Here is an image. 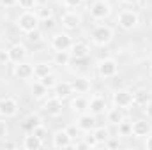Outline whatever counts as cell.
Returning a JSON list of instances; mask_svg holds the SVG:
<instances>
[{"mask_svg":"<svg viewBox=\"0 0 152 150\" xmlns=\"http://www.w3.org/2000/svg\"><path fill=\"white\" fill-rule=\"evenodd\" d=\"M92 134L96 136L97 143H104V141L110 138V131H108L106 127H96V129L92 131Z\"/></svg>","mask_w":152,"mask_h":150,"instance_id":"obj_29","label":"cell"},{"mask_svg":"<svg viewBox=\"0 0 152 150\" xmlns=\"http://www.w3.org/2000/svg\"><path fill=\"white\" fill-rule=\"evenodd\" d=\"M0 4H2L4 7H12V5L18 4V0H0Z\"/></svg>","mask_w":152,"mask_h":150,"instance_id":"obj_40","label":"cell"},{"mask_svg":"<svg viewBox=\"0 0 152 150\" xmlns=\"http://www.w3.org/2000/svg\"><path fill=\"white\" fill-rule=\"evenodd\" d=\"M112 14V4L108 0H96L90 5V16L94 20H104Z\"/></svg>","mask_w":152,"mask_h":150,"instance_id":"obj_4","label":"cell"},{"mask_svg":"<svg viewBox=\"0 0 152 150\" xmlns=\"http://www.w3.org/2000/svg\"><path fill=\"white\" fill-rule=\"evenodd\" d=\"M36 14H37L39 20H42V21H44V20L53 18V9H51V7H48V5H42V7H39V9H37V12H36Z\"/></svg>","mask_w":152,"mask_h":150,"instance_id":"obj_30","label":"cell"},{"mask_svg":"<svg viewBox=\"0 0 152 150\" xmlns=\"http://www.w3.org/2000/svg\"><path fill=\"white\" fill-rule=\"evenodd\" d=\"M71 141H73V138L67 134L66 129L55 131V134H53V147L55 149H75V145Z\"/></svg>","mask_w":152,"mask_h":150,"instance_id":"obj_7","label":"cell"},{"mask_svg":"<svg viewBox=\"0 0 152 150\" xmlns=\"http://www.w3.org/2000/svg\"><path fill=\"white\" fill-rule=\"evenodd\" d=\"M117 133H118V136H131L133 134V124H129V122H126V120H122L120 124H117Z\"/></svg>","mask_w":152,"mask_h":150,"instance_id":"obj_28","label":"cell"},{"mask_svg":"<svg viewBox=\"0 0 152 150\" xmlns=\"http://www.w3.org/2000/svg\"><path fill=\"white\" fill-rule=\"evenodd\" d=\"M96 127H97V120H96V115H92V113L85 111V113H81V115L78 117V129H80V131H85V133H92Z\"/></svg>","mask_w":152,"mask_h":150,"instance_id":"obj_8","label":"cell"},{"mask_svg":"<svg viewBox=\"0 0 152 150\" xmlns=\"http://www.w3.org/2000/svg\"><path fill=\"white\" fill-rule=\"evenodd\" d=\"M90 39L94 44L97 46H108L112 41H113V30L110 27H104V25H99L96 27L92 32H90Z\"/></svg>","mask_w":152,"mask_h":150,"instance_id":"obj_2","label":"cell"},{"mask_svg":"<svg viewBox=\"0 0 152 150\" xmlns=\"http://www.w3.org/2000/svg\"><path fill=\"white\" fill-rule=\"evenodd\" d=\"M44 147V143H42V140L37 138L36 134H28V136H25V140H23V149L27 150H37V149H42Z\"/></svg>","mask_w":152,"mask_h":150,"instance_id":"obj_21","label":"cell"},{"mask_svg":"<svg viewBox=\"0 0 152 150\" xmlns=\"http://www.w3.org/2000/svg\"><path fill=\"white\" fill-rule=\"evenodd\" d=\"M66 131H67V134H69V136H71L73 140H75L76 136H78V127H76V125H69V127H67Z\"/></svg>","mask_w":152,"mask_h":150,"instance_id":"obj_39","label":"cell"},{"mask_svg":"<svg viewBox=\"0 0 152 150\" xmlns=\"http://www.w3.org/2000/svg\"><path fill=\"white\" fill-rule=\"evenodd\" d=\"M149 101H152V94L145 88H140L136 92H133V103L138 106H145Z\"/></svg>","mask_w":152,"mask_h":150,"instance_id":"obj_19","label":"cell"},{"mask_svg":"<svg viewBox=\"0 0 152 150\" xmlns=\"http://www.w3.org/2000/svg\"><path fill=\"white\" fill-rule=\"evenodd\" d=\"M30 92H32V97H34L36 101H41V99H44V97H46L48 88H46L41 81H37V83H34V85L30 87Z\"/></svg>","mask_w":152,"mask_h":150,"instance_id":"obj_24","label":"cell"},{"mask_svg":"<svg viewBox=\"0 0 152 150\" xmlns=\"http://www.w3.org/2000/svg\"><path fill=\"white\" fill-rule=\"evenodd\" d=\"M71 85H73V90L76 94H85L90 90V81L87 78H76L71 81Z\"/></svg>","mask_w":152,"mask_h":150,"instance_id":"obj_23","label":"cell"},{"mask_svg":"<svg viewBox=\"0 0 152 150\" xmlns=\"http://www.w3.org/2000/svg\"><path fill=\"white\" fill-rule=\"evenodd\" d=\"M41 122H42V120H41V117L32 113V115H28V117H25V118H23V122H21V127H23L25 131L32 133V131H34L37 125H41Z\"/></svg>","mask_w":152,"mask_h":150,"instance_id":"obj_22","label":"cell"},{"mask_svg":"<svg viewBox=\"0 0 152 150\" xmlns=\"http://www.w3.org/2000/svg\"><path fill=\"white\" fill-rule=\"evenodd\" d=\"M69 53H71V58H88L90 48L85 42H73L69 48Z\"/></svg>","mask_w":152,"mask_h":150,"instance_id":"obj_17","label":"cell"},{"mask_svg":"<svg viewBox=\"0 0 152 150\" xmlns=\"http://www.w3.org/2000/svg\"><path fill=\"white\" fill-rule=\"evenodd\" d=\"M27 37H28V41H30V42L37 44V42H41V41H42V32H41L39 28H36V30L28 32V34H27Z\"/></svg>","mask_w":152,"mask_h":150,"instance_id":"obj_32","label":"cell"},{"mask_svg":"<svg viewBox=\"0 0 152 150\" xmlns=\"http://www.w3.org/2000/svg\"><path fill=\"white\" fill-rule=\"evenodd\" d=\"M5 147H7V149H14L16 145H14V143H5Z\"/></svg>","mask_w":152,"mask_h":150,"instance_id":"obj_46","label":"cell"},{"mask_svg":"<svg viewBox=\"0 0 152 150\" xmlns=\"http://www.w3.org/2000/svg\"><path fill=\"white\" fill-rule=\"evenodd\" d=\"M32 134H36L37 138H41V140H44V138L48 136V131H46V127H44V125L41 124V125H37V127H36V129L32 131Z\"/></svg>","mask_w":152,"mask_h":150,"instance_id":"obj_33","label":"cell"},{"mask_svg":"<svg viewBox=\"0 0 152 150\" xmlns=\"http://www.w3.org/2000/svg\"><path fill=\"white\" fill-rule=\"evenodd\" d=\"M124 118H126V117H124V111H122V108H118V106L108 111V122H110V124H120Z\"/></svg>","mask_w":152,"mask_h":150,"instance_id":"obj_26","label":"cell"},{"mask_svg":"<svg viewBox=\"0 0 152 150\" xmlns=\"http://www.w3.org/2000/svg\"><path fill=\"white\" fill-rule=\"evenodd\" d=\"M50 73H51V66L46 64V62H39V64L34 66V76H37L39 79H41L42 76L50 74Z\"/></svg>","mask_w":152,"mask_h":150,"instance_id":"obj_27","label":"cell"},{"mask_svg":"<svg viewBox=\"0 0 152 150\" xmlns=\"http://www.w3.org/2000/svg\"><path fill=\"white\" fill-rule=\"evenodd\" d=\"M18 113V101L14 97H4L0 99V115L2 117H14Z\"/></svg>","mask_w":152,"mask_h":150,"instance_id":"obj_11","label":"cell"},{"mask_svg":"<svg viewBox=\"0 0 152 150\" xmlns=\"http://www.w3.org/2000/svg\"><path fill=\"white\" fill-rule=\"evenodd\" d=\"M9 57H11V62L12 64L25 62V58H27V48L23 44H12L9 48Z\"/></svg>","mask_w":152,"mask_h":150,"instance_id":"obj_14","label":"cell"},{"mask_svg":"<svg viewBox=\"0 0 152 150\" xmlns=\"http://www.w3.org/2000/svg\"><path fill=\"white\" fill-rule=\"evenodd\" d=\"M71 44H73V39H71L69 34H66V32H57L51 37V48L55 51H69Z\"/></svg>","mask_w":152,"mask_h":150,"instance_id":"obj_6","label":"cell"},{"mask_svg":"<svg viewBox=\"0 0 152 150\" xmlns=\"http://www.w3.org/2000/svg\"><path fill=\"white\" fill-rule=\"evenodd\" d=\"M16 25H18V28H20L23 34H28V32L39 28V18H37V14H34V12H30V11H25V12H21V14L18 16Z\"/></svg>","mask_w":152,"mask_h":150,"instance_id":"obj_1","label":"cell"},{"mask_svg":"<svg viewBox=\"0 0 152 150\" xmlns=\"http://www.w3.org/2000/svg\"><path fill=\"white\" fill-rule=\"evenodd\" d=\"M143 110H145V115H147L149 118H152V101H149V103L145 104V108H143Z\"/></svg>","mask_w":152,"mask_h":150,"instance_id":"obj_41","label":"cell"},{"mask_svg":"<svg viewBox=\"0 0 152 150\" xmlns=\"http://www.w3.org/2000/svg\"><path fill=\"white\" fill-rule=\"evenodd\" d=\"M12 74L16 76L18 79H28L30 76H34V67L28 62H20V64L14 66Z\"/></svg>","mask_w":152,"mask_h":150,"instance_id":"obj_15","label":"cell"},{"mask_svg":"<svg viewBox=\"0 0 152 150\" xmlns=\"http://www.w3.org/2000/svg\"><path fill=\"white\" fill-rule=\"evenodd\" d=\"M55 95L58 97V99H67V97H71V94H75V90H73V85H71V81H57V85H55Z\"/></svg>","mask_w":152,"mask_h":150,"instance_id":"obj_16","label":"cell"},{"mask_svg":"<svg viewBox=\"0 0 152 150\" xmlns=\"http://www.w3.org/2000/svg\"><path fill=\"white\" fill-rule=\"evenodd\" d=\"M152 127H151V122H147L145 118H140L133 124V134L136 138H147L151 134Z\"/></svg>","mask_w":152,"mask_h":150,"instance_id":"obj_13","label":"cell"},{"mask_svg":"<svg viewBox=\"0 0 152 150\" xmlns=\"http://www.w3.org/2000/svg\"><path fill=\"white\" fill-rule=\"evenodd\" d=\"M62 2H64V5L69 7V9H76V7H80V5L83 4V0H62Z\"/></svg>","mask_w":152,"mask_h":150,"instance_id":"obj_36","label":"cell"},{"mask_svg":"<svg viewBox=\"0 0 152 150\" xmlns=\"http://www.w3.org/2000/svg\"><path fill=\"white\" fill-rule=\"evenodd\" d=\"M104 110H106V101H104L103 97L96 95V97H92V99L88 101V113H92V115H101V113H104Z\"/></svg>","mask_w":152,"mask_h":150,"instance_id":"obj_18","label":"cell"},{"mask_svg":"<svg viewBox=\"0 0 152 150\" xmlns=\"http://www.w3.org/2000/svg\"><path fill=\"white\" fill-rule=\"evenodd\" d=\"M104 145H106V149H118V140H106L104 141Z\"/></svg>","mask_w":152,"mask_h":150,"instance_id":"obj_38","label":"cell"},{"mask_svg":"<svg viewBox=\"0 0 152 150\" xmlns=\"http://www.w3.org/2000/svg\"><path fill=\"white\" fill-rule=\"evenodd\" d=\"M60 23H62V27H64L66 30H76V28L81 25V16L76 14V12H73V11H67V12L62 14Z\"/></svg>","mask_w":152,"mask_h":150,"instance_id":"obj_10","label":"cell"},{"mask_svg":"<svg viewBox=\"0 0 152 150\" xmlns=\"http://www.w3.org/2000/svg\"><path fill=\"white\" fill-rule=\"evenodd\" d=\"M39 81H41L48 90H50V88H55V85H57V78L51 74V73H50V74H46V76H42Z\"/></svg>","mask_w":152,"mask_h":150,"instance_id":"obj_31","label":"cell"},{"mask_svg":"<svg viewBox=\"0 0 152 150\" xmlns=\"http://www.w3.org/2000/svg\"><path fill=\"white\" fill-rule=\"evenodd\" d=\"M113 104L118 108H127L133 104V92L126 90V88H120L113 94Z\"/></svg>","mask_w":152,"mask_h":150,"instance_id":"obj_12","label":"cell"},{"mask_svg":"<svg viewBox=\"0 0 152 150\" xmlns=\"http://www.w3.org/2000/svg\"><path fill=\"white\" fill-rule=\"evenodd\" d=\"M42 111L50 117H58L62 113V99H58L57 95L55 97H50L42 103Z\"/></svg>","mask_w":152,"mask_h":150,"instance_id":"obj_9","label":"cell"},{"mask_svg":"<svg viewBox=\"0 0 152 150\" xmlns=\"http://www.w3.org/2000/svg\"><path fill=\"white\" fill-rule=\"evenodd\" d=\"M0 64L5 66V64H11V57H9V50H0Z\"/></svg>","mask_w":152,"mask_h":150,"instance_id":"obj_34","label":"cell"},{"mask_svg":"<svg viewBox=\"0 0 152 150\" xmlns=\"http://www.w3.org/2000/svg\"><path fill=\"white\" fill-rule=\"evenodd\" d=\"M44 25H46V27H50V28H51V27H53V25H55V20H53V18H50V20H44Z\"/></svg>","mask_w":152,"mask_h":150,"instance_id":"obj_44","label":"cell"},{"mask_svg":"<svg viewBox=\"0 0 152 150\" xmlns=\"http://www.w3.org/2000/svg\"><path fill=\"white\" fill-rule=\"evenodd\" d=\"M138 23H140V16L134 11H122L118 14V25L124 30H133V28H136Z\"/></svg>","mask_w":152,"mask_h":150,"instance_id":"obj_5","label":"cell"},{"mask_svg":"<svg viewBox=\"0 0 152 150\" xmlns=\"http://www.w3.org/2000/svg\"><path fill=\"white\" fill-rule=\"evenodd\" d=\"M36 2H37V0H18V5H20L21 9H27V11H28V9H32V7L36 5Z\"/></svg>","mask_w":152,"mask_h":150,"instance_id":"obj_35","label":"cell"},{"mask_svg":"<svg viewBox=\"0 0 152 150\" xmlns=\"http://www.w3.org/2000/svg\"><path fill=\"white\" fill-rule=\"evenodd\" d=\"M53 62H55L57 66H69V62H71V53H69V51H55Z\"/></svg>","mask_w":152,"mask_h":150,"instance_id":"obj_25","label":"cell"},{"mask_svg":"<svg viewBox=\"0 0 152 150\" xmlns=\"http://www.w3.org/2000/svg\"><path fill=\"white\" fill-rule=\"evenodd\" d=\"M71 110L75 113H78V115L88 111V101H87V97H83V95L75 97V99L71 101Z\"/></svg>","mask_w":152,"mask_h":150,"instance_id":"obj_20","label":"cell"},{"mask_svg":"<svg viewBox=\"0 0 152 150\" xmlns=\"http://www.w3.org/2000/svg\"><path fill=\"white\" fill-rule=\"evenodd\" d=\"M124 4H129V5H134V4H138L140 0H122Z\"/></svg>","mask_w":152,"mask_h":150,"instance_id":"obj_45","label":"cell"},{"mask_svg":"<svg viewBox=\"0 0 152 150\" xmlns=\"http://www.w3.org/2000/svg\"><path fill=\"white\" fill-rule=\"evenodd\" d=\"M118 73V64L115 58H101L97 62V74L104 79L108 78H115Z\"/></svg>","mask_w":152,"mask_h":150,"instance_id":"obj_3","label":"cell"},{"mask_svg":"<svg viewBox=\"0 0 152 150\" xmlns=\"http://www.w3.org/2000/svg\"><path fill=\"white\" fill-rule=\"evenodd\" d=\"M75 149H90V147L87 141H78V143H75Z\"/></svg>","mask_w":152,"mask_h":150,"instance_id":"obj_42","label":"cell"},{"mask_svg":"<svg viewBox=\"0 0 152 150\" xmlns=\"http://www.w3.org/2000/svg\"><path fill=\"white\" fill-rule=\"evenodd\" d=\"M83 2H87V0H83Z\"/></svg>","mask_w":152,"mask_h":150,"instance_id":"obj_48","label":"cell"},{"mask_svg":"<svg viewBox=\"0 0 152 150\" xmlns=\"http://www.w3.org/2000/svg\"><path fill=\"white\" fill-rule=\"evenodd\" d=\"M151 76H152V66H151Z\"/></svg>","mask_w":152,"mask_h":150,"instance_id":"obj_47","label":"cell"},{"mask_svg":"<svg viewBox=\"0 0 152 150\" xmlns=\"http://www.w3.org/2000/svg\"><path fill=\"white\" fill-rule=\"evenodd\" d=\"M145 149L152 150V134H149V136H147V140H145Z\"/></svg>","mask_w":152,"mask_h":150,"instance_id":"obj_43","label":"cell"},{"mask_svg":"<svg viewBox=\"0 0 152 150\" xmlns=\"http://www.w3.org/2000/svg\"><path fill=\"white\" fill-rule=\"evenodd\" d=\"M7 133H9L7 124H5L4 120H0V140H2V138H5V136H7Z\"/></svg>","mask_w":152,"mask_h":150,"instance_id":"obj_37","label":"cell"}]
</instances>
